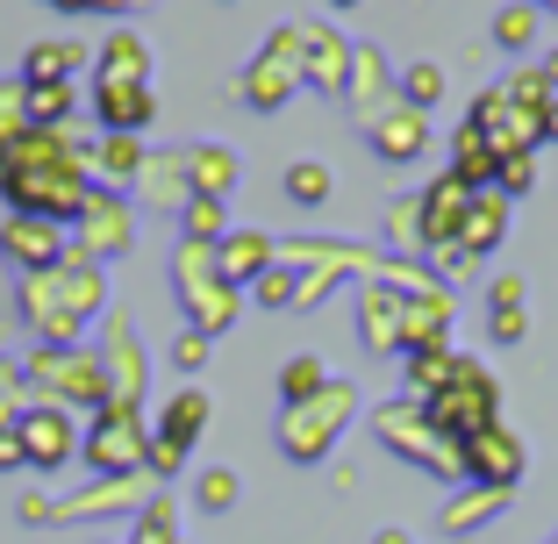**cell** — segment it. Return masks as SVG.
<instances>
[{
	"label": "cell",
	"mask_w": 558,
	"mask_h": 544,
	"mask_svg": "<svg viewBox=\"0 0 558 544\" xmlns=\"http://www.w3.org/2000/svg\"><path fill=\"white\" fill-rule=\"evenodd\" d=\"M72 451V430L58 423V415H29V423H22V459L29 466H58Z\"/></svg>",
	"instance_id": "6da1fadb"
},
{
	"label": "cell",
	"mask_w": 558,
	"mask_h": 544,
	"mask_svg": "<svg viewBox=\"0 0 558 544\" xmlns=\"http://www.w3.org/2000/svg\"><path fill=\"white\" fill-rule=\"evenodd\" d=\"M201 415H208V401H201V395H180V409H172V423L158 430V466H165V473L180 466V451H186V437L201 430Z\"/></svg>",
	"instance_id": "7a4b0ae2"
},
{
	"label": "cell",
	"mask_w": 558,
	"mask_h": 544,
	"mask_svg": "<svg viewBox=\"0 0 558 544\" xmlns=\"http://www.w3.org/2000/svg\"><path fill=\"white\" fill-rule=\"evenodd\" d=\"M100 116L116 122V130H144L150 122V94L144 86H100Z\"/></svg>",
	"instance_id": "3957f363"
},
{
	"label": "cell",
	"mask_w": 558,
	"mask_h": 544,
	"mask_svg": "<svg viewBox=\"0 0 558 544\" xmlns=\"http://www.w3.org/2000/svg\"><path fill=\"white\" fill-rule=\"evenodd\" d=\"M72 65H80V50H72V44H44V50H29V80H65Z\"/></svg>",
	"instance_id": "277c9868"
},
{
	"label": "cell",
	"mask_w": 558,
	"mask_h": 544,
	"mask_svg": "<svg viewBox=\"0 0 558 544\" xmlns=\"http://www.w3.org/2000/svg\"><path fill=\"white\" fill-rule=\"evenodd\" d=\"M36 230H44V222H15V230H8V258H50V251H58V244H44Z\"/></svg>",
	"instance_id": "5b68a950"
},
{
	"label": "cell",
	"mask_w": 558,
	"mask_h": 544,
	"mask_svg": "<svg viewBox=\"0 0 558 544\" xmlns=\"http://www.w3.org/2000/svg\"><path fill=\"white\" fill-rule=\"evenodd\" d=\"M287 186H294V201H323V194H329L323 166H294V180H287Z\"/></svg>",
	"instance_id": "8992f818"
},
{
	"label": "cell",
	"mask_w": 558,
	"mask_h": 544,
	"mask_svg": "<svg viewBox=\"0 0 558 544\" xmlns=\"http://www.w3.org/2000/svg\"><path fill=\"white\" fill-rule=\"evenodd\" d=\"M315 387H323V365H308V359H301L294 373H287V395L301 401V395H315Z\"/></svg>",
	"instance_id": "52a82bcc"
},
{
	"label": "cell",
	"mask_w": 558,
	"mask_h": 544,
	"mask_svg": "<svg viewBox=\"0 0 558 544\" xmlns=\"http://www.w3.org/2000/svg\"><path fill=\"white\" fill-rule=\"evenodd\" d=\"M230 495H236V480H230V473H208V480H201V501H208V509H222Z\"/></svg>",
	"instance_id": "ba28073f"
},
{
	"label": "cell",
	"mask_w": 558,
	"mask_h": 544,
	"mask_svg": "<svg viewBox=\"0 0 558 544\" xmlns=\"http://www.w3.org/2000/svg\"><path fill=\"white\" fill-rule=\"evenodd\" d=\"M0 466H22V445H15V437H0Z\"/></svg>",
	"instance_id": "9c48e42d"
},
{
	"label": "cell",
	"mask_w": 558,
	"mask_h": 544,
	"mask_svg": "<svg viewBox=\"0 0 558 544\" xmlns=\"http://www.w3.org/2000/svg\"><path fill=\"white\" fill-rule=\"evenodd\" d=\"M544 116H551V122H544V136H558V108H544Z\"/></svg>",
	"instance_id": "30bf717a"
},
{
	"label": "cell",
	"mask_w": 558,
	"mask_h": 544,
	"mask_svg": "<svg viewBox=\"0 0 558 544\" xmlns=\"http://www.w3.org/2000/svg\"><path fill=\"white\" fill-rule=\"evenodd\" d=\"M551 80H558V50H551Z\"/></svg>",
	"instance_id": "8fae6325"
},
{
	"label": "cell",
	"mask_w": 558,
	"mask_h": 544,
	"mask_svg": "<svg viewBox=\"0 0 558 544\" xmlns=\"http://www.w3.org/2000/svg\"><path fill=\"white\" fill-rule=\"evenodd\" d=\"M144 544H158V530H150V537H144Z\"/></svg>",
	"instance_id": "7c38bea8"
},
{
	"label": "cell",
	"mask_w": 558,
	"mask_h": 544,
	"mask_svg": "<svg viewBox=\"0 0 558 544\" xmlns=\"http://www.w3.org/2000/svg\"><path fill=\"white\" fill-rule=\"evenodd\" d=\"M337 8H351V0H337Z\"/></svg>",
	"instance_id": "4fadbf2b"
}]
</instances>
